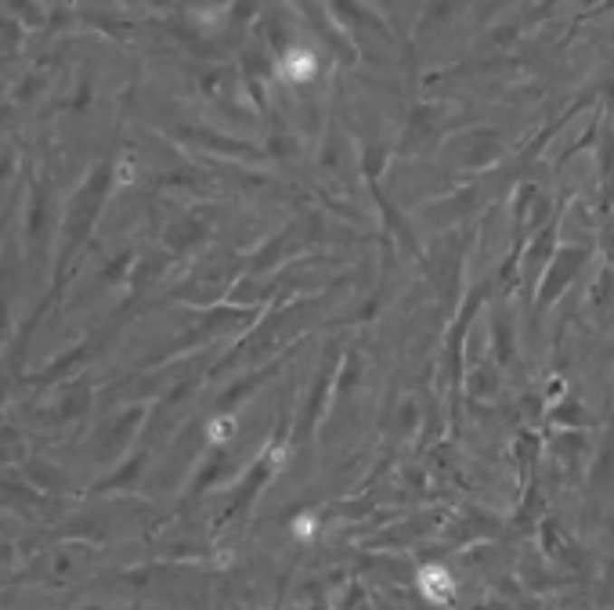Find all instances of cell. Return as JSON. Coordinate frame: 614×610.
<instances>
[{
    "instance_id": "1",
    "label": "cell",
    "mask_w": 614,
    "mask_h": 610,
    "mask_svg": "<svg viewBox=\"0 0 614 610\" xmlns=\"http://www.w3.org/2000/svg\"><path fill=\"white\" fill-rule=\"evenodd\" d=\"M419 589H423V596L434 600V604H448L452 593H456V586H452V578H448L445 567H423V571H419Z\"/></svg>"
},
{
    "instance_id": "2",
    "label": "cell",
    "mask_w": 614,
    "mask_h": 610,
    "mask_svg": "<svg viewBox=\"0 0 614 610\" xmlns=\"http://www.w3.org/2000/svg\"><path fill=\"white\" fill-rule=\"evenodd\" d=\"M283 76L286 80H293V83H307V80H314V72H318V62H314V51H307V47H293L286 58H283Z\"/></svg>"
}]
</instances>
